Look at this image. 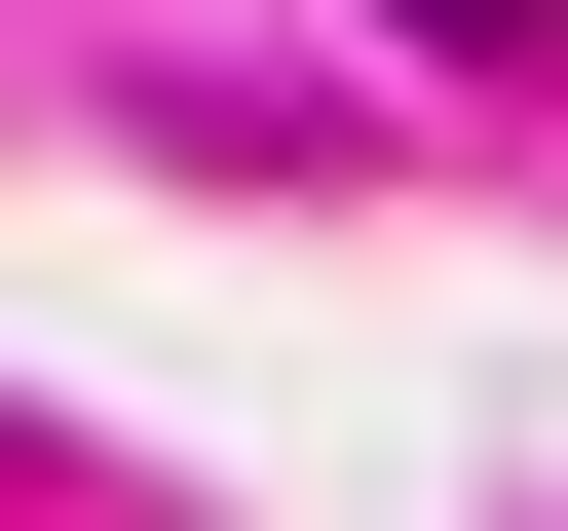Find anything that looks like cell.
<instances>
[{
    "mask_svg": "<svg viewBox=\"0 0 568 531\" xmlns=\"http://www.w3.org/2000/svg\"><path fill=\"white\" fill-rule=\"evenodd\" d=\"M417 39H530V0H417Z\"/></svg>",
    "mask_w": 568,
    "mask_h": 531,
    "instance_id": "6da1fadb",
    "label": "cell"
}]
</instances>
